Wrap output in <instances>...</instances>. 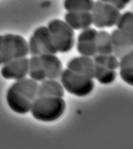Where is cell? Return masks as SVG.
I'll use <instances>...</instances> for the list:
<instances>
[{
    "mask_svg": "<svg viewBox=\"0 0 133 149\" xmlns=\"http://www.w3.org/2000/svg\"><path fill=\"white\" fill-rule=\"evenodd\" d=\"M116 26L133 43V12L127 11L122 14Z\"/></svg>",
    "mask_w": 133,
    "mask_h": 149,
    "instance_id": "d6986e66",
    "label": "cell"
},
{
    "mask_svg": "<svg viewBox=\"0 0 133 149\" xmlns=\"http://www.w3.org/2000/svg\"><path fill=\"white\" fill-rule=\"evenodd\" d=\"M28 42L32 56H40L44 54H55L57 52L46 26H40L35 29Z\"/></svg>",
    "mask_w": 133,
    "mask_h": 149,
    "instance_id": "52a82bcc",
    "label": "cell"
},
{
    "mask_svg": "<svg viewBox=\"0 0 133 149\" xmlns=\"http://www.w3.org/2000/svg\"><path fill=\"white\" fill-rule=\"evenodd\" d=\"M39 87L38 96L63 98L64 89L61 82L56 79H46L41 82Z\"/></svg>",
    "mask_w": 133,
    "mask_h": 149,
    "instance_id": "4fadbf2b",
    "label": "cell"
},
{
    "mask_svg": "<svg viewBox=\"0 0 133 149\" xmlns=\"http://www.w3.org/2000/svg\"><path fill=\"white\" fill-rule=\"evenodd\" d=\"M28 42L20 35H0V66L16 58L27 57L29 54Z\"/></svg>",
    "mask_w": 133,
    "mask_h": 149,
    "instance_id": "3957f363",
    "label": "cell"
},
{
    "mask_svg": "<svg viewBox=\"0 0 133 149\" xmlns=\"http://www.w3.org/2000/svg\"><path fill=\"white\" fill-rule=\"evenodd\" d=\"M39 84L32 78L15 81L7 90L6 100L8 107L20 115L30 112L33 100L38 95Z\"/></svg>",
    "mask_w": 133,
    "mask_h": 149,
    "instance_id": "6da1fadb",
    "label": "cell"
},
{
    "mask_svg": "<svg viewBox=\"0 0 133 149\" xmlns=\"http://www.w3.org/2000/svg\"><path fill=\"white\" fill-rule=\"evenodd\" d=\"M96 40H77L76 47L78 52L81 56L94 57L97 54Z\"/></svg>",
    "mask_w": 133,
    "mask_h": 149,
    "instance_id": "44dd1931",
    "label": "cell"
},
{
    "mask_svg": "<svg viewBox=\"0 0 133 149\" xmlns=\"http://www.w3.org/2000/svg\"><path fill=\"white\" fill-rule=\"evenodd\" d=\"M97 54H113V46L111 35L105 31L98 32L97 40Z\"/></svg>",
    "mask_w": 133,
    "mask_h": 149,
    "instance_id": "ac0fdd59",
    "label": "cell"
},
{
    "mask_svg": "<svg viewBox=\"0 0 133 149\" xmlns=\"http://www.w3.org/2000/svg\"><path fill=\"white\" fill-rule=\"evenodd\" d=\"M116 70H111L95 64L94 78L103 85H109L116 80Z\"/></svg>",
    "mask_w": 133,
    "mask_h": 149,
    "instance_id": "e0dca14e",
    "label": "cell"
},
{
    "mask_svg": "<svg viewBox=\"0 0 133 149\" xmlns=\"http://www.w3.org/2000/svg\"><path fill=\"white\" fill-rule=\"evenodd\" d=\"M29 58L25 57L16 58L3 65L0 73L7 80H20L26 78L29 70Z\"/></svg>",
    "mask_w": 133,
    "mask_h": 149,
    "instance_id": "ba28073f",
    "label": "cell"
},
{
    "mask_svg": "<svg viewBox=\"0 0 133 149\" xmlns=\"http://www.w3.org/2000/svg\"><path fill=\"white\" fill-rule=\"evenodd\" d=\"M47 28L57 52L66 53L71 50L75 43V33L65 21L53 19Z\"/></svg>",
    "mask_w": 133,
    "mask_h": 149,
    "instance_id": "5b68a950",
    "label": "cell"
},
{
    "mask_svg": "<svg viewBox=\"0 0 133 149\" xmlns=\"http://www.w3.org/2000/svg\"><path fill=\"white\" fill-rule=\"evenodd\" d=\"M119 59L120 78L126 84L133 87V49Z\"/></svg>",
    "mask_w": 133,
    "mask_h": 149,
    "instance_id": "5bb4252c",
    "label": "cell"
},
{
    "mask_svg": "<svg viewBox=\"0 0 133 149\" xmlns=\"http://www.w3.org/2000/svg\"><path fill=\"white\" fill-rule=\"evenodd\" d=\"M94 0H64V8L68 12H91Z\"/></svg>",
    "mask_w": 133,
    "mask_h": 149,
    "instance_id": "2e32d148",
    "label": "cell"
},
{
    "mask_svg": "<svg viewBox=\"0 0 133 149\" xmlns=\"http://www.w3.org/2000/svg\"><path fill=\"white\" fill-rule=\"evenodd\" d=\"M66 108V102L63 98L38 96L33 101L30 112L35 120L48 123L58 120Z\"/></svg>",
    "mask_w": 133,
    "mask_h": 149,
    "instance_id": "7a4b0ae2",
    "label": "cell"
},
{
    "mask_svg": "<svg viewBox=\"0 0 133 149\" xmlns=\"http://www.w3.org/2000/svg\"><path fill=\"white\" fill-rule=\"evenodd\" d=\"M65 22L74 30L89 28L93 24L91 12H68L65 14Z\"/></svg>",
    "mask_w": 133,
    "mask_h": 149,
    "instance_id": "8fae6325",
    "label": "cell"
},
{
    "mask_svg": "<svg viewBox=\"0 0 133 149\" xmlns=\"http://www.w3.org/2000/svg\"><path fill=\"white\" fill-rule=\"evenodd\" d=\"M113 46V54L119 59L133 49L131 40L120 30L116 29L111 34Z\"/></svg>",
    "mask_w": 133,
    "mask_h": 149,
    "instance_id": "30bf717a",
    "label": "cell"
},
{
    "mask_svg": "<svg viewBox=\"0 0 133 149\" xmlns=\"http://www.w3.org/2000/svg\"><path fill=\"white\" fill-rule=\"evenodd\" d=\"M29 75L38 82L46 79V73L39 56H32L29 58Z\"/></svg>",
    "mask_w": 133,
    "mask_h": 149,
    "instance_id": "9a60e30c",
    "label": "cell"
},
{
    "mask_svg": "<svg viewBox=\"0 0 133 149\" xmlns=\"http://www.w3.org/2000/svg\"><path fill=\"white\" fill-rule=\"evenodd\" d=\"M95 67V63L91 57L83 56L72 58L67 64V69L93 79Z\"/></svg>",
    "mask_w": 133,
    "mask_h": 149,
    "instance_id": "9c48e42d",
    "label": "cell"
},
{
    "mask_svg": "<svg viewBox=\"0 0 133 149\" xmlns=\"http://www.w3.org/2000/svg\"><path fill=\"white\" fill-rule=\"evenodd\" d=\"M60 78L64 89L75 96H87L95 88L93 78L76 73L67 68L63 70Z\"/></svg>",
    "mask_w": 133,
    "mask_h": 149,
    "instance_id": "277c9868",
    "label": "cell"
},
{
    "mask_svg": "<svg viewBox=\"0 0 133 149\" xmlns=\"http://www.w3.org/2000/svg\"><path fill=\"white\" fill-rule=\"evenodd\" d=\"M91 13L93 24L99 29L116 25L122 14L120 10L111 4L100 1L95 2Z\"/></svg>",
    "mask_w": 133,
    "mask_h": 149,
    "instance_id": "8992f818",
    "label": "cell"
},
{
    "mask_svg": "<svg viewBox=\"0 0 133 149\" xmlns=\"http://www.w3.org/2000/svg\"><path fill=\"white\" fill-rule=\"evenodd\" d=\"M104 3H108L115 6L119 10H123L132 0H99Z\"/></svg>",
    "mask_w": 133,
    "mask_h": 149,
    "instance_id": "7402d4cb",
    "label": "cell"
},
{
    "mask_svg": "<svg viewBox=\"0 0 133 149\" xmlns=\"http://www.w3.org/2000/svg\"><path fill=\"white\" fill-rule=\"evenodd\" d=\"M93 60L96 64L111 70H116L119 68V59L113 54H97L94 56Z\"/></svg>",
    "mask_w": 133,
    "mask_h": 149,
    "instance_id": "ffe728a7",
    "label": "cell"
},
{
    "mask_svg": "<svg viewBox=\"0 0 133 149\" xmlns=\"http://www.w3.org/2000/svg\"><path fill=\"white\" fill-rule=\"evenodd\" d=\"M48 79H57L63 71L60 59L55 54H44L40 56Z\"/></svg>",
    "mask_w": 133,
    "mask_h": 149,
    "instance_id": "7c38bea8",
    "label": "cell"
}]
</instances>
